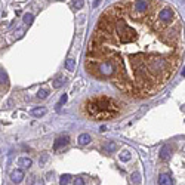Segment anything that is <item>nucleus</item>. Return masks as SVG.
<instances>
[{
  "mask_svg": "<svg viewBox=\"0 0 185 185\" xmlns=\"http://www.w3.org/2000/svg\"><path fill=\"white\" fill-rule=\"evenodd\" d=\"M46 160H47V156H43V159H42V162H40V163H42V164H43V163L46 162Z\"/></svg>",
  "mask_w": 185,
  "mask_h": 185,
  "instance_id": "25",
  "label": "nucleus"
},
{
  "mask_svg": "<svg viewBox=\"0 0 185 185\" xmlns=\"http://www.w3.org/2000/svg\"><path fill=\"white\" fill-rule=\"evenodd\" d=\"M96 70L99 71L101 76H111V74H114V71H116V65H114L111 61H104V62L98 64Z\"/></svg>",
  "mask_w": 185,
  "mask_h": 185,
  "instance_id": "2",
  "label": "nucleus"
},
{
  "mask_svg": "<svg viewBox=\"0 0 185 185\" xmlns=\"http://www.w3.org/2000/svg\"><path fill=\"white\" fill-rule=\"evenodd\" d=\"M46 113H47V110L45 107H37V108H33V110H31V114L34 117H42V116H45Z\"/></svg>",
  "mask_w": 185,
  "mask_h": 185,
  "instance_id": "11",
  "label": "nucleus"
},
{
  "mask_svg": "<svg viewBox=\"0 0 185 185\" xmlns=\"http://www.w3.org/2000/svg\"><path fill=\"white\" fill-rule=\"evenodd\" d=\"M172 16H173V11H172L170 8L162 9V11L159 12V19H160L163 24H169L170 19H172Z\"/></svg>",
  "mask_w": 185,
  "mask_h": 185,
  "instance_id": "3",
  "label": "nucleus"
},
{
  "mask_svg": "<svg viewBox=\"0 0 185 185\" xmlns=\"http://www.w3.org/2000/svg\"><path fill=\"white\" fill-rule=\"evenodd\" d=\"M86 110L89 113V116L93 118H110V117H114L118 113V105L110 99V98H95L91 99L87 104H86Z\"/></svg>",
  "mask_w": 185,
  "mask_h": 185,
  "instance_id": "1",
  "label": "nucleus"
},
{
  "mask_svg": "<svg viewBox=\"0 0 185 185\" xmlns=\"http://www.w3.org/2000/svg\"><path fill=\"white\" fill-rule=\"evenodd\" d=\"M83 6H84V0H74V2H73V8L77 9V11L81 9Z\"/></svg>",
  "mask_w": 185,
  "mask_h": 185,
  "instance_id": "19",
  "label": "nucleus"
},
{
  "mask_svg": "<svg viewBox=\"0 0 185 185\" xmlns=\"http://www.w3.org/2000/svg\"><path fill=\"white\" fill-rule=\"evenodd\" d=\"M101 5V0H96L95 3H93V8H96V6H99Z\"/></svg>",
  "mask_w": 185,
  "mask_h": 185,
  "instance_id": "24",
  "label": "nucleus"
},
{
  "mask_svg": "<svg viewBox=\"0 0 185 185\" xmlns=\"http://www.w3.org/2000/svg\"><path fill=\"white\" fill-rule=\"evenodd\" d=\"M79 144H80V145H87V144H91V136H89L87 133H81L80 136H79Z\"/></svg>",
  "mask_w": 185,
  "mask_h": 185,
  "instance_id": "13",
  "label": "nucleus"
},
{
  "mask_svg": "<svg viewBox=\"0 0 185 185\" xmlns=\"http://www.w3.org/2000/svg\"><path fill=\"white\" fill-rule=\"evenodd\" d=\"M67 99H68V96H67V95L64 93V95L61 96V99H59V102H58V104H57V110H59V108H61L62 105L65 104V102H67Z\"/></svg>",
  "mask_w": 185,
  "mask_h": 185,
  "instance_id": "21",
  "label": "nucleus"
},
{
  "mask_svg": "<svg viewBox=\"0 0 185 185\" xmlns=\"http://www.w3.org/2000/svg\"><path fill=\"white\" fill-rule=\"evenodd\" d=\"M172 154V147L170 145H163L162 150H160V159L162 160H167Z\"/></svg>",
  "mask_w": 185,
  "mask_h": 185,
  "instance_id": "8",
  "label": "nucleus"
},
{
  "mask_svg": "<svg viewBox=\"0 0 185 185\" xmlns=\"http://www.w3.org/2000/svg\"><path fill=\"white\" fill-rule=\"evenodd\" d=\"M159 185H173V181L170 178V175L163 173L159 176Z\"/></svg>",
  "mask_w": 185,
  "mask_h": 185,
  "instance_id": "9",
  "label": "nucleus"
},
{
  "mask_svg": "<svg viewBox=\"0 0 185 185\" xmlns=\"http://www.w3.org/2000/svg\"><path fill=\"white\" fill-rule=\"evenodd\" d=\"M65 68L68 70V71H74L76 70V59L73 58H68L65 61Z\"/></svg>",
  "mask_w": 185,
  "mask_h": 185,
  "instance_id": "14",
  "label": "nucleus"
},
{
  "mask_svg": "<svg viewBox=\"0 0 185 185\" xmlns=\"http://www.w3.org/2000/svg\"><path fill=\"white\" fill-rule=\"evenodd\" d=\"M101 150L104 151L105 154H111V152H114L117 150V145L116 142H113V141H105L101 145Z\"/></svg>",
  "mask_w": 185,
  "mask_h": 185,
  "instance_id": "5",
  "label": "nucleus"
},
{
  "mask_svg": "<svg viewBox=\"0 0 185 185\" xmlns=\"http://www.w3.org/2000/svg\"><path fill=\"white\" fill-rule=\"evenodd\" d=\"M64 81H65V79H64V76H58V77H57V79L53 80V87H57V89H59V87H62Z\"/></svg>",
  "mask_w": 185,
  "mask_h": 185,
  "instance_id": "15",
  "label": "nucleus"
},
{
  "mask_svg": "<svg viewBox=\"0 0 185 185\" xmlns=\"http://www.w3.org/2000/svg\"><path fill=\"white\" fill-rule=\"evenodd\" d=\"M24 24H27V25H30V24L33 22V19H34V16H33V13H25L24 15Z\"/></svg>",
  "mask_w": 185,
  "mask_h": 185,
  "instance_id": "16",
  "label": "nucleus"
},
{
  "mask_svg": "<svg viewBox=\"0 0 185 185\" xmlns=\"http://www.w3.org/2000/svg\"><path fill=\"white\" fill-rule=\"evenodd\" d=\"M0 84L5 86V87L9 86V77H8V73H6L5 70H2V68H0Z\"/></svg>",
  "mask_w": 185,
  "mask_h": 185,
  "instance_id": "10",
  "label": "nucleus"
},
{
  "mask_svg": "<svg viewBox=\"0 0 185 185\" xmlns=\"http://www.w3.org/2000/svg\"><path fill=\"white\" fill-rule=\"evenodd\" d=\"M22 179H24V170H21V169H16V170H13L11 173V181L15 182V184H19Z\"/></svg>",
  "mask_w": 185,
  "mask_h": 185,
  "instance_id": "7",
  "label": "nucleus"
},
{
  "mask_svg": "<svg viewBox=\"0 0 185 185\" xmlns=\"http://www.w3.org/2000/svg\"><path fill=\"white\" fill-rule=\"evenodd\" d=\"M70 142V138L65 135V136H59V138H57V141H55V144H53V150L58 151L61 150L62 147H67Z\"/></svg>",
  "mask_w": 185,
  "mask_h": 185,
  "instance_id": "6",
  "label": "nucleus"
},
{
  "mask_svg": "<svg viewBox=\"0 0 185 185\" xmlns=\"http://www.w3.org/2000/svg\"><path fill=\"white\" fill-rule=\"evenodd\" d=\"M132 182H133V184H141V175H139L138 172L132 173Z\"/></svg>",
  "mask_w": 185,
  "mask_h": 185,
  "instance_id": "22",
  "label": "nucleus"
},
{
  "mask_svg": "<svg viewBox=\"0 0 185 185\" xmlns=\"http://www.w3.org/2000/svg\"><path fill=\"white\" fill-rule=\"evenodd\" d=\"M70 175H62L61 178H59V185H67L70 182Z\"/></svg>",
  "mask_w": 185,
  "mask_h": 185,
  "instance_id": "20",
  "label": "nucleus"
},
{
  "mask_svg": "<svg viewBox=\"0 0 185 185\" xmlns=\"http://www.w3.org/2000/svg\"><path fill=\"white\" fill-rule=\"evenodd\" d=\"M74 185H84V179L83 178H76L74 179Z\"/></svg>",
  "mask_w": 185,
  "mask_h": 185,
  "instance_id": "23",
  "label": "nucleus"
},
{
  "mask_svg": "<svg viewBox=\"0 0 185 185\" xmlns=\"http://www.w3.org/2000/svg\"><path fill=\"white\" fill-rule=\"evenodd\" d=\"M118 159H120L122 162H129V160L132 159V156H130V152H127V151H125V152H122V154L118 156Z\"/></svg>",
  "mask_w": 185,
  "mask_h": 185,
  "instance_id": "17",
  "label": "nucleus"
},
{
  "mask_svg": "<svg viewBox=\"0 0 185 185\" xmlns=\"http://www.w3.org/2000/svg\"><path fill=\"white\" fill-rule=\"evenodd\" d=\"M47 95H49V91H47V89H40V91L37 92V98H39V99H45V98H47Z\"/></svg>",
  "mask_w": 185,
  "mask_h": 185,
  "instance_id": "18",
  "label": "nucleus"
},
{
  "mask_svg": "<svg viewBox=\"0 0 185 185\" xmlns=\"http://www.w3.org/2000/svg\"><path fill=\"white\" fill-rule=\"evenodd\" d=\"M18 164H19V166H22V167H25V169H28V167L33 164V160H31V159H28V157H21V159L18 160Z\"/></svg>",
  "mask_w": 185,
  "mask_h": 185,
  "instance_id": "12",
  "label": "nucleus"
},
{
  "mask_svg": "<svg viewBox=\"0 0 185 185\" xmlns=\"http://www.w3.org/2000/svg\"><path fill=\"white\" fill-rule=\"evenodd\" d=\"M148 0H136L133 3V11L138 12V13H145L148 11Z\"/></svg>",
  "mask_w": 185,
  "mask_h": 185,
  "instance_id": "4",
  "label": "nucleus"
}]
</instances>
